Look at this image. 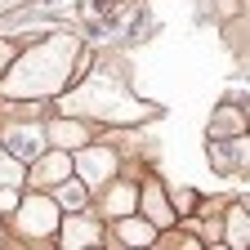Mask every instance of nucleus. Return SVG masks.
<instances>
[{
	"mask_svg": "<svg viewBox=\"0 0 250 250\" xmlns=\"http://www.w3.org/2000/svg\"><path fill=\"white\" fill-rule=\"evenodd\" d=\"M81 67H85V45L76 36H45L22 58H9V67L0 72V99L5 103L54 99L72 85Z\"/></svg>",
	"mask_w": 250,
	"mask_h": 250,
	"instance_id": "nucleus-1",
	"label": "nucleus"
},
{
	"mask_svg": "<svg viewBox=\"0 0 250 250\" xmlns=\"http://www.w3.org/2000/svg\"><path fill=\"white\" fill-rule=\"evenodd\" d=\"M67 116H94V121H107V125H130V121H143V116H156V107L139 103L130 89H125L116 76H89L76 94L58 99Z\"/></svg>",
	"mask_w": 250,
	"mask_h": 250,
	"instance_id": "nucleus-2",
	"label": "nucleus"
},
{
	"mask_svg": "<svg viewBox=\"0 0 250 250\" xmlns=\"http://www.w3.org/2000/svg\"><path fill=\"white\" fill-rule=\"evenodd\" d=\"M14 210H18V232H22V237H49V232L58 228V201H49V197H41V192H31V197L18 201Z\"/></svg>",
	"mask_w": 250,
	"mask_h": 250,
	"instance_id": "nucleus-3",
	"label": "nucleus"
},
{
	"mask_svg": "<svg viewBox=\"0 0 250 250\" xmlns=\"http://www.w3.org/2000/svg\"><path fill=\"white\" fill-rule=\"evenodd\" d=\"M72 170H76V179H81L85 188L112 183V174H116V152H112V147H85L76 161H72Z\"/></svg>",
	"mask_w": 250,
	"mask_h": 250,
	"instance_id": "nucleus-4",
	"label": "nucleus"
},
{
	"mask_svg": "<svg viewBox=\"0 0 250 250\" xmlns=\"http://www.w3.org/2000/svg\"><path fill=\"white\" fill-rule=\"evenodd\" d=\"M72 174V156L62 152V147H45L41 156H36V170H31V183L36 188H54V183H62Z\"/></svg>",
	"mask_w": 250,
	"mask_h": 250,
	"instance_id": "nucleus-5",
	"label": "nucleus"
},
{
	"mask_svg": "<svg viewBox=\"0 0 250 250\" xmlns=\"http://www.w3.org/2000/svg\"><path fill=\"white\" fill-rule=\"evenodd\" d=\"M45 143H49V147H62V152H67V147H85V143H89V125H81L76 116L49 121V125H45Z\"/></svg>",
	"mask_w": 250,
	"mask_h": 250,
	"instance_id": "nucleus-6",
	"label": "nucleus"
},
{
	"mask_svg": "<svg viewBox=\"0 0 250 250\" xmlns=\"http://www.w3.org/2000/svg\"><path fill=\"white\" fill-rule=\"evenodd\" d=\"M210 161L219 166V174L246 170V134H232V139H210Z\"/></svg>",
	"mask_w": 250,
	"mask_h": 250,
	"instance_id": "nucleus-7",
	"label": "nucleus"
},
{
	"mask_svg": "<svg viewBox=\"0 0 250 250\" xmlns=\"http://www.w3.org/2000/svg\"><path fill=\"white\" fill-rule=\"evenodd\" d=\"M72 214H76V210H72ZM54 232L62 237L58 246H67V250H76V246H94V241L103 237V228H99V219H85V214L67 219V224H58Z\"/></svg>",
	"mask_w": 250,
	"mask_h": 250,
	"instance_id": "nucleus-8",
	"label": "nucleus"
},
{
	"mask_svg": "<svg viewBox=\"0 0 250 250\" xmlns=\"http://www.w3.org/2000/svg\"><path fill=\"white\" fill-rule=\"evenodd\" d=\"M49 143H45V130H22V125H14V130H5V152L9 156H18V161H36V156L45 152Z\"/></svg>",
	"mask_w": 250,
	"mask_h": 250,
	"instance_id": "nucleus-9",
	"label": "nucleus"
},
{
	"mask_svg": "<svg viewBox=\"0 0 250 250\" xmlns=\"http://www.w3.org/2000/svg\"><path fill=\"white\" fill-rule=\"evenodd\" d=\"M116 219H121V214H116ZM152 237H156V228L147 224V219H121L112 246H152Z\"/></svg>",
	"mask_w": 250,
	"mask_h": 250,
	"instance_id": "nucleus-10",
	"label": "nucleus"
},
{
	"mask_svg": "<svg viewBox=\"0 0 250 250\" xmlns=\"http://www.w3.org/2000/svg\"><path fill=\"white\" fill-rule=\"evenodd\" d=\"M143 214H147L152 228H170L174 224V210L166 206V197H161V188H156V183L143 188Z\"/></svg>",
	"mask_w": 250,
	"mask_h": 250,
	"instance_id": "nucleus-11",
	"label": "nucleus"
},
{
	"mask_svg": "<svg viewBox=\"0 0 250 250\" xmlns=\"http://www.w3.org/2000/svg\"><path fill=\"white\" fill-rule=\"evenodd\" d=\"M246 130V107H219L214 112V121H210V139H232V134H241Z\"/></svg>",
	"mask_w": 250,
	"mask_h": 250,
	"instance_id": "nucleus-12",
	"label": "nucleus"
},
{
	"mask_svg": "<svg viewBox=\"0 0 250 250\" xmlns=\"http://www.w3.org/2000/svg\"><path fill=\"white\" fill-rule=\"evenodd\" d=\"M54 188H58V210H62V206H67V210H81V206H85V183H81V179L67 174V179L54 183Z\"/></svg>",
	"mask_w": 250,
	"mask_h": 250,
	"instance_id": "nucleus-13",
	"label": "nucleus"
},
{
	"mask_svg": "<svg viewBox=\"0 0 250 250\" xmlns=\"http://www.w3.org/2000/svg\"><path fill=\"white\" fill-rule=\"evenodd\" d=\"M130 201H139L134 183H116L107 192V214H130Z\"/></svg>",
	"mask_w": 250,
	"mask_h": 250,
	"instance_id": "nucleus-14",
	"label": "nucleus"
},
{
	"mask_svg": "<svg viewBox=\"0 0 250 250\" xmlns=\"http://www.w3.org/2000/svg\"><path fill=\"white\" fill-rule=\"evenodd\" d=\"M246 232H250V228H246V210L232 206V210H228V237H224V241L237 246V250H246Z\"/></svg>",
	"mask_w": 250,
	"mask_h": 250,
	"instance_id": "nucleus-15",
	"label": "nucleus"
},
{
	"mask_svg": "<svg viewBox=\"0 0 250 250\" xmlns=\"http://www.w3.org/2000/svg\"><path fill=\"white\" fill-rule=\"evenodd\" d=\"M18 179H22V161L9 156L5 143H0V188H5V183H18Z\"/></svg>",
	"mask_w": 250,
	"mask_h": 250,
	"instance_id": "nucleus-16",
	"label": "nucleus"
},
{
	"mask_svg": "<svg viewBox=\"0 0 250 250\" xmlns=\"http://www.w3.org/2000/svg\"><path fill=\"white\" fill-rule=\"evenodd\" d=\"M9 58H14V45H9V41H0V72L9 67Z\"/></svg>",
	"mask_w": 250,
	"mask_h": 250,
	"instance_id": "nucleus-17",
	"label": "nucleus"
},
{
	"mask_svg": "<svg viewBox=\"0 0 250 250\" xmlns=\"http://www.w3.org/2000/svg\"><path fill=\"white\" fill-rule=\"evenodd\" d=\"M18 5H31V0H0V14H9V9H18Z\"/></svg>",
	"mask_w": 250,
	"mask_h": 250,
	"instance_id": "nucleus-18",
	"label": "nucleus"
}]
</instances>
